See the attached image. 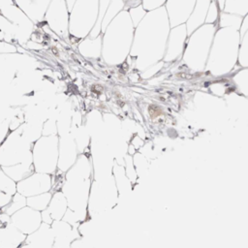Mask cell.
I'll list each match as a JSON object with an SVG mask.
<instances>
[{
    "label": "cell",
    "instance_id": "7c38bea8",
    "mask_svg": "<svg viewBox=\"0 0 248 248\" xmlns=\"http://www.w3.org/2000/svg\"><path fill=\"white\" fill-rule=\"evenodd\" d=\"M187 38L188 32L185 24L170 28L167 42L166 53L163 60L165 63H171L181 60Z\"/></svg>",
    "mask_w": 248,
    "mask_h": 248
},
{
    "label": "cell",
    "instance_id": "e0dca14e",
    "mask_svg": "<svg viewBox=\"0 0 248 248\" xmlns=\"http://www.w3.org/2000/svg\"><path fill=\"white\" fill-rule=\"evenodd\" d=\"M93 179V165L90 152L80 153L75 164L65 173V180L85 181Z\"/></svg>",
    "mask_w": 248,
    "mask_h": 248
},
{
    "label": "cell",
    "instance_id": "8d00e7d4",
    "mask_svg": "<svg viewBox=\"0 0 248 248\" xmlns=\"http://www.w3.org/2000/svg\"><path fill=\"white\" fill-rule=\"evenodd\" d=\"M248 31V14L243 17L242 22H241V26L239 29V33H240V37L246 32Z\"/></svg>",
    "mask_w": 248,
    "mask_h": 248
},
{
    "label": "cell",
    "instance_id": "d6986e66",
    "mask_svg": "<svg viewBox=\"0 0 248 248\" xmlns=\"http://www.w3.org/2000/svg\"><path fill=\"white\" fill-rule=\"evenodd\" d=\"M51 0H14L15 4L34 22H44L46 12Z\"/></svg>",
    "mask_w": 248,
    "mask_h": 248
},
{
    "label": "cell",
    "instance_id": "484cf974",
    "mask_svg": "<svg viewBox=\"0 0 248 248\" xmlns=\"http://www.w3.org/2000/svg\"><path fill=\"white\" fill-rule=\"evenodd\" d=\"M222 12L244 17L248 14V0H226Z\"/></svg>",
    "mask_w": 248,
    "mask_h": 248
},
{
    "label": "cell",
    "instance_id": "60d3db41",
    "mask_svg": "<svg viewBox=\"0 0 248 248\" xmlns=\"http://www.w3.org/2000/svg\"><path fill=\"white\" fill-rule=\"evenodd\" d=\"M0 41H5V36L1 31H0Z\"/></svg>",
    "mask_w": 248,
    "mask_h": 248
},
{
    "label": "cell",
    "instance_id": "1f68e13d",
    "mask_svg": "<svg viewBox=\"0 0 248 248\" xmlns=\"http://www.w3.org/2000/svg\"><path fill=\"white\" fill-rule=\"evenodd\" d=\"M0 192L8 193L14 196L16 191V182L0 170Z\"/></svg>",
    "mask_w": 248,
    "mask_h": 248
},
{
    "label": "cell",
    "instance_id": "8992f818",
    "mask_svg": "<svg viewBox=\"0 0 248 248\" xmlns=\"http://www.w3.org/2000/svg\"><path fill=\"white\" fill-rule=\"evenodd\" d=\"M118 201L119 196L112 175L98 179L93 178L88 200L89 218L97 217L113 208Z\"/></svg>",
    "mask_w": 248,
    "mask_h": 248
},
{
    "label": "cell",
    "instance_id": "8fae6325",
    "mask_svg": "<svg viewBox=\"0 0 248 248\" xmlns=\"http://www.w3.org/2000/svg\"><path fill=\"white\" fill-rule=\"evenodd\" d=\"M52 175L34 171L24 179L16 183L17 193L26 198L52 192Z\"/></svg>",
    "mask_w": 248,
    "mask_h": 248
},
{
    "label": "cell",
    "instance_id": "30bf717a",
    "mask_svg": "<svg viewBox=\"0 0 248 248\" xmlns=\"http://www.w3.org/2000/svg\"><path fill=\"white\" fill-rule=\"evenodd\" d=\"M70 11L65 0H51L46 12L44 21L55 35L64 38L69 36Z\"/></svg>",
    "mask_w": 248,
    "mask_h": 248
},
{
    "label": "cell",
    "instance_id": "d4e9b609",
    "mask_svg": "<svg viewBox=\"0 0 248 248\" xmlns=\"http://www.w3.org/2000/svg\"><path fill=\"white\" fill-rule=\"evenodd\" d=\"M1 170L16 183L35 171L33 164H18L11 167L1 168Z\"/></svg>",
    "mask_w": 248,
    "mask_h": 248
},
{
    "label": "cell",
    "instance_id": "52a82bcc",
    "mask_svg": "<svg viewBox=\"0 0 248 248\" xmlns=\"http://www.w3.org/2000/svg\"><path fill=\"white\" fill-rule=\"evenodd\" d=\"M32 145L20 128L11 131L0 145V167L6 168L18 164H33Z\"/></svg>",
    "mask_w": 248,
    "mask_h": 248
},
{
    "label": "cell",
    "instance_id": "3957f363",
    "mask_svg": "<svg viewBox=\"0 0 248 248\" xmlns=\"http://www.w3.org/2000/svg\"><path fill=\"white\" fill-rule=\"evenodd\" d=\"M134 33L135 25L124 9L102 32V57L108 64H121L129 57Z\"/></svg>",
    "mask_w": 248,
    "mask_h": 248
},
{
    "label": "cell",
    "instance_id": "cb8c5ba5",
    "mask_svg": "<svg viewBox=\"0 0 248 248\" xmlns=\"http://www.w3.org/2000/svg\"><path fill=\"white\" fill-rule=\"evenodd\" d=\"M230 79L236 92L248 97V68H238L231 76Z\"/></svg>",
    "mask_w": 248,
    "mask_h": 248
},
{
    "label": "cell",
    "instance_id": "7bdbcfd3",
    "mask_svg": "<svg viewBox=\"0 0 248 248\" xmlns=\"http://www.w3.org/2000/svg\"><path fill=\"white\" fill-rule=\"evenodd\" d=\"M0 170H1V167H0Z\"/></svg>",
    "mask_w": 248,
    "mask_h": 248
},
{
    "label": "cell",
    "instance_id": "7a4b0ae2",
    "mask_svg": "<svg viewBox=\"0 0 248 248\" xmlns=\"http://www.w3.org/2000/svg\"><path fill=\"white\" fill-rule=\"evenodd\" d=\"M239 30L232 27H218L213 38L205 71L214 78L230 77L239 66Z\"/></svg>",
    "mask_w": 248,
    "mask_h": 248
},
{
    "label": "cell",
    "instance_id": "ba28073f",
    "mask_svg": "<svg viewBox=\"0 0 248 248\" xmlns=\"http://www.w3.org/2000/svg\"><path fill=\"white\" fill-rule=\"evenodd\" d=\"M58 135L42 136L32 145V162L35 171L53 175L57 171Z\"/></svg>",
    "mask_w": 248,
    "mask_h": 248
},
{
    "label": "cell",
    "instance_id": "4fadbf2b",
    "mask_svg": "<svg viewBox=\"0 0 248 248\" xmlns=\"http://www.w3.org/2000/svg\"><path fill=\"white\" fill-rule=\"evenodd\" d=\"M58 146L57 171L65 174L77 161L79 152L71 133L60 135Z\"/></svg>",
    "mask_w": 248,
    "mask_h": 248
},
{
    "label": "cell",
    "instance_id": "74e56055",
    "mask_svg": "<svg viewBox=\"0 0 248 248\" xmlns=\"http://www.w3.org/2000/svg\"><path fill=\"white\" fill-rule=\"evenodd\" d=\"M141 3V0H125V9L128 10L130 8H133V7H136V6H139L140 5Z\"/></svg>",
    "mask_w": 248,
    "mask_h": 248
},
{
    "label": "cell",
    "instance_id": "f1b7e54d",
    "mask_svg": "<svg viewBox=\"0 0 248 248\" xmlns=\"http://www.w3.org/2000/svg\"><path fill=\"white\" fill-rule=\"evenodd\" d=\"M133 162L134 166L136 168L139 179L145 176L150 169V160L146 158L142 153L138 151L134 156H133Z\"/></svg>",
    "mask_w": 248,
    "mask_h": 248
},
{
    "label": "cell",
    "instance_id": "6da1fadb",
    "mask_svg": "<svg viewBox=\"0 0 248 248\" xmlns=\"http://www.w3.org/2000/svg\"><path fill=\"white\" fill-rule=\"evenodd\" d=\"M170 28L165 7L147 12L136 26L128 58L139 71L144 72L163 62Z\"/></svg>",
    "mask_w": 248,
    "mask_h": 248
},
{
    "label": "cell",
    "instance_id": "d590c367",
    "mask_svg": "<svg viewBox=\"0 0 248 248\" xmlns=\"http://www.w3.org/2000/svg\"><path fill=\"white\" fill-rule=\"evenodd\" d=\"M14 196L5 193V192H0V210L2 211L5 207L9 205V203L12 202Z\"/></svg>",
    "mask_w": 248,
    "mask_h": 248
},
{
    "label": "cell",
    "instance_id": "277c9868",
    "mask_svg": "<svg viewBox=\"0 0 248 248\" xmlns=\"http://www.w3.org/2000/svg\"><path fill=\"white\" fill-rule=\"evenodd\" d=\"M217 24H203L187 38L182 62L194 73H204Z\"/></svg>",
    "mask_w": 248,
    "mask_h": 248
},
{
    "label": "cell",
    "instance_id": "ac0fdd59",
    "mask_svg": "<svg viewBox=\"0 0 248 248\" xmlns=\"http://www.w3.org/2000/svg\"><path fill=\"white\" fill-rule=\"evenodd\" d=\"M54 235L50 225L43 223L34 232L26 235L19 248H53Z\"/></svg>",
    "mask_w": 248,
    "mask_h": 248
},
{
    "label": "cell",
    "instance_id": "2e32d148",
    "mask_svg": "<svg viewBox=\"0 0 248 248\" xmlns=\"http://www.w3.org/2000/svg\"><path fill=\"white\" fill-rule=\"evenodd\" d=\"M68 210V202L61 190L53 191L46 209L41 212L43 223L51 225L53 221L62 220Z\"/></svg>",
    "mask_w": 248,
    "mask_h": 248
},
{
    "label": "cell",
    "instance_id": "f35d334b",
    "mask_svg": "<svg viewBox=\"0 0 248 248\" xmlns=\"http://www.w3.org/2000/svg\"><path fill=\"white\" fill-rule=\"evenodd\" d=\"M12 4H15L14 0H0V11Z\"/></svg>",
    "mask_w": 248,
    "mask_h": 248
},
{
    "label": "cell",
    "instance_id": "836d02e7",
    "mask_svg": "<svg viewBox=\"0 0 248 248\" xmlns=\"http://www.w3.org/2000/svg\"><path fill=\"white\" fill-rule=\"evenodd\" d=\"M220 13H221V11H220L216 1L212 0L209 5V8H208L205 23L206 24H217Z\"/></svg>",
    "mask_w": 248,
    "mask_h": 248
},
{
    "label": "cell",
    "instance_id": "44dd1931",
    "mask_svg": "<svg viewBox=\"0 0 248 248\" xmlns=\"http://www.w3.org/2000/svg\"><path fill=\"white\" fill-rule=\"evenodd\" d=\"M211 1L212 0H197L193 12L185 23L188 36L202 25L205 24L206 16Z\"/></svg>",
    "mask_w": 248,
    "mask_h": 248
},
{
    "label": "cell",
    "instance_id": "ffe728a7",
    "mask_svg": "<svg viewBox=\"0 0 248 248\" xmlns=\"http://www.w3.org/2000/svg\"><path fill=\"white\" fill-rule=\"evenodd\" d=\"M26 235L9 223L0 222V248H19Z\"/></svg>",
    "mask_w": 248,
    "mask_h": 248
},
{
    "label": "cell",
    "instance_id": "7402d4cb",
    "mask_svg": "<svg viewBox=\"0 0 248 248\" xmlns=\"http://www.w3.org/2000/svg\"><path fill=\"white\" fill-rule=\"evenodd\" d=\"M112 176L118 192L119 199L125 198L128 194L132 192L134 185L126 175L124 164H119L114 161V164L112 167Z\"/></svg>",
    "mask_w": 248,
    "mask_h": 248
},
{
    "label": "cell",
    "instance_id": "83f0119b",
    "mask_svg": "<svg viewBox=\"0 0 248 248\" xmlns=\"http://www.w3.org/2000/svg\"><path fill=\"white\" fill-rule=\"evenodd\" d=\"M243 17L228 14L225 12H221L219 16V19L217 22V27H232L234 29L239 30L241 26Z\"/></svg>",
    "mask_w": 248,
    "mask_h": 248
},
{
    "label": "cell",
    "instance_id": "e575fe53",
    "mask_svg": "<svg viewBox=\"0 0 248 248\" xmlns=\"http://www.w3.org/2000/svg\"><path fill=\"white\" fill-rule=\"evenodd\" d=\"M167 0H141L140 5L146 12L157 10L165 6Z\"/></svg>",
    "mask_w": 248,
    "mask_h": 248
},
{
    "label": "cell",
    "instance_id": "4dcf8cb0",
    "mask_svg": "<svg viewBox=\"0 0 248 248\" xmlns=\"http://www.w3.org/2000/svg\"><path fill=\"white\" fill-rule=\"evenodd\" d=\"M237 64L240 68H248V31H246L240 39Z\"/></svg>",
    "mask_w": 248,
    "mask_h": 248
},
{
    "label": "cell",
    "instance_id": "5b68a950",
    "mask_svg": "<svg viewBox=\"0 0 248 248\" xmlns=\"http://www.w3.org/2000/svg\"><path fill=\"white\" fill-rule=\"evenodd\" d=\"M100 11V0H77L70 11L69 36L85 39L94 29Z\"/></svg>",
    "mask_w": 248,
    "mask_h": 248
},
{
    "label": "cell",
    "instance_id": "d6a6232c",
    "mask_svg": "<svg viewBox=\"0 0 248 248\" xmlns=\"http://www.w3.org/2000/svg\"><path fill=\"white\" fill-rule=\"evenodd\" d=\"M124 169H125V172H126L127 177L130 179V181L135 186L138 183V181H139V176H138L136 168L134 166L133 156L127 154L124 157Z\"/></svg>",
    "mask_w": 248,
    "mask_h": 248
},
{
    "label": "cell",
    "instance_id": "b9f144b4",
    "mask_svg": "<svg viewBox=\"0 0 248 248\" xmlns=\"http://www.w3.org/2000/svg\"><path fill=\"white\" fill-rule=\"evenodd\" d=\"M0 213H1V210H0Z\"/></svg>",
    "mask_w": 248,
    "mask_h": 248
},
{
    "label": "cell",
    "instance_id": "9a60e30c",
    "mask_svg": "<svg viewBox=\"0 0 248 248\" xmlns=\"http://www.w3.org/2000/svg\"><path fill=\"white\" fill-rule=\"evenodd\" d=\"M197 0H167L165 9L170 27L185 24L192 14Z\"/></svg>",
    "mask_w": 248,
    "mask_h": 248
},
{
    "label": "cell",
    "instance_id": "9c48e42d",
    "mask_svg": "<svg viewBox=\"0 0 248 248\" xmlns=\"http://www.w3.org/2000/svg\"><path fill=\"white\" fill-rule=\"evenodd\" d=\"M92 180L68 181L64 180L61 191L66 197L68 208L72 210L80 223L89 218L88 200Z\"/></svg>",
    "mask_w": 248,
    "mask_h": 248
},
{
    "label": "cell",
    "instance_id": "f546056e",
    "mask_svg": "<svg viewBox=\"0 0 248 248\" xmlns=\"http://www.w3.org/2000/svg\"><path fill=\"white\" fill-rule=\"evenodd\" d=\"M26 206V197L19 193H16L12 199V202L9 203L7 207H5L2 212L6 213L9 216H12L14 213L18 211L19 209Z\"/></svg>",
    "mask_w": 248,
    "mask_h": 248
},
{
    "label": "cell",
    "instance_id": "ab89813d",
    "mask_svg": "<svg viewBox=\"0 0 248 248\" xmlns=\"http://www.w3.org/2000/svg\"><path fill=\"white\" fill-rule=\"evenodd\" d=\"M65 1H66V4H67V6H68L69 11H71V9L73 8V6H74V4L76 3L77 0H65Z\"/></svg>",
    "mask_w": 248,
    "mask_h": 248
},
{
    "label": "cell",
    "instance_id": "5bb4252c",
    "mask_svg": "<svg viewBox=\"0 0 248 248\" xmlns=\"http://www.w3.org/2000/svg\"><path fill=\"white\" fill-rule=\"evenodd\" d=\"M10 223L19 230L25 235H28L38 230L43 224L40 211L24 206L10 217Z\"/></svg>",
    "mask_w": 248,
    "mask_h": 248
},
{
    "label": "cell",
    "instance_id": "603a6c76",
    "mask_svg": "<svg viewBox=\"0 0 248 248\" xmlns=\"http://www.w3.org/2000/svg\"><path fill=\"white\" fill-rule=\"evenodd\" d=\"M78 49L84 57L95 59L102 56V35L94 39L86 37L80 40Z\"/></svg>",
    "mask_w": 248,
    "mask_h": 248
},
{
    "label": "cell",
    "instance_id": "4316f807",
    "mask_svg": "<svg viewBox=\"0 0 248 248\" xmlns=\"http://www.w3.org/2000/svg\"><path fill=\"white\" fill-rule=\"evenodd\" d=\"M51 196H52V192H47V193H43L40 195L26 198V205L31 207L32 209L42 212L45 209H46V207L48 206Z\"/></svg>",
    "mask_w": 248,
    "mask_h": 248
}]
</instances>
